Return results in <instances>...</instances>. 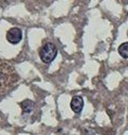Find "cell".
Returning <instances> with one entry per match:
<instances>
[{"label":"cell","instance_id":"6da1fadb","mask_svg":"<svg viewBox=\"0 0 128 135\" xmlns=\"http://www.w3.org/2000/svg\"><path fill=\"white\" fill-rule=\"evenodd\" d=\"M18 81L14 67L6 62L0 63V98L3 97Z\"/></svg>","mask_w":128,"mask_h":135},{"label":"cell","instance_id":"7a4b0ae2","mask_svg":"<svg viewBox=\"0 0 128 135\" xmlns=\"http://www.w3.org/2000/svg\"><path fill=\"white\" fill-rule=\"evenodd\" d=\"M57 55V48L52 43H46L39 50V56L46 64H50Z\"/></svg>","mask_w":128,"mask_h":135},{"label":"cell","instance_id":"3957f363","mask_svg":"<svg viewBox=\"0 0 128 135\" xmlns=\"http://www.w3.org/2000/svg\"><path fill=\"white\" fill-rule=\"evenodd\" d=\"M22 38V31L19 28H12L7 33V40L9 43L16 45L18 44Z\"/></svg>","mask_w":128,"mask_h":135},{"label":"cell","instance_id":"277c9868","mask_svg":"<svg viewBox=\"0 0 128 135\" xmlns=\"http://www.w3.org/2000/svg\"><path fill=\"white\" fill-rule=\"evenodd\" d=\"M70 107H71V110L74 112V113H81L83 108H84V100L82 97L79 96H75L72 98L71 100V103H70Z\"/></svg>","mask_w":128,"mask_h":135},{"label":"cell","instance_id":"5b68a950","mask_svg":"<svg viewBox=\"0 0 128 135\" xmlns=\"http://www.w3.org/2000/svg\"><path fill=\"white\" fill-rule=\"evenodd\" d=\"M20 107H21L23 113H30L31 111L34 110L35 103L33 102V101H31V100H24L20 103Z\"/></svg>","mask_w":128,"mask_h":135},{"label":"cell","instance_id":"8992f818","mask_svg":"<svg viewBox=\"0 0 128 135\" xmlns=\"http://www.w3.org/2000/svg\"><path fill=\"white\" fill-rule=\"evenodd\" d=\"M119 53L122 57L128 59V43H123L119 47Z\"/></svg>","mask_w":128,"mask_h":135},{"label":"cell","instance_id":"52a82bcc","mask_svg":"<svg viewBox=\"0 0 128 135\" xmlns=\"http://www.w3.org/2000/svg\"><path fill=\"white\" fill-rule=\"evenodd\" d=\"M94 134H95L94 130H91V129H86L82 132V135H94Z\"/></svg>","mask_w":128,"mask_h":135},{"label":"cell","instance_id":"ba28073f","mask_svg":"<svg viewBox=\"0 0 128 135\" xmlns=\"http://www.w3.org/2000/svg\"><path fill=\"white\" fill-rule=\"evenodd\" d=\"M127 36H128V32H127Z\"/></svg>","mask_w":128,"mask_h":135}]
</instances>
